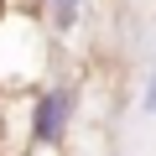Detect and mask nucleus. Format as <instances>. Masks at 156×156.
<instances>
[{
    "mask_svg": "<svg viewBox=\"0 0 156 156\" xmlns=\"http://www.w3.org/2000/svg\"><path fill=\"white\" fill-rule=\"evenodd\" d=\"M57 37L47 31L42 11H26L16 0L0 5V94H26L52 78Z\"/></svg>",
    "mask_w": 156,
    "mask_h": 156,
    "instance_id": "1",
    "label": "nucleus"
},
{
    "mask_svg": "<svg viewBox=\"0 0 156 156\" xmlns=\"http://www.w3.org/2000/svg\"><path fill=\"white\" fill-rule=\"evenodd\" d=\"M26 120H21V140L31 151H57L68 146L73 125H78V83L73 78H42L37 89L21 94Z\"/></svg>",
    "mask_w": 156,
    "mask_h": 156,
    "instance_id": "2",
    "label": "nucleus"
},
{
    "mask_svg": "<svg viewBox=\"0 0 156 156\" xmlns=\"http://www.w3.org/2000/svg\"><path fill=\"white\" fill-rule=\"evenodd\" d=\"M140 115H156V42L146 57V78H140Z\"/></svg>",
    "mask_w": 156,
    "mask_h": 156,
    "instance_id": "3",
    "label": "nucleus"
},
{
    "mask_svg": "<svg viewBox=\"0 0 156 156\" xmlns=\"http://www.w3.org/2000/svg\"><path fill=\"white\" fill-rule=\"evenodd\" d=\"M78 5H94V0H78Z\"/></svg>",
    "mask_w": 156,
    "mask_h": 156,
    "instance_id": "4",
    "label": "nucleus"
},
{
    "mask_svg": "<svg viewBox=\"0 0 156 156\" xmlns=\"http://www.w3.org/2000/svg\"><path fill=\"white\" fill-rule=\"evenodd\" d=\"M109 156H120V151H109Z\"/></svg>",
    "mask_w": 156,
    "mask_h": 156,
    "instance_id": "5",
    "label": "nucleus"
}]
</instances>
